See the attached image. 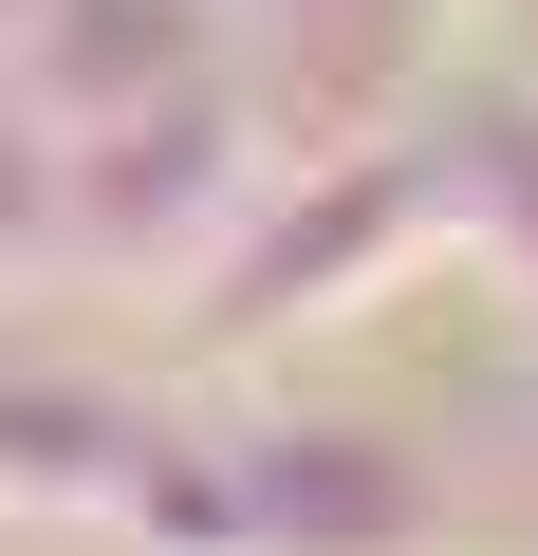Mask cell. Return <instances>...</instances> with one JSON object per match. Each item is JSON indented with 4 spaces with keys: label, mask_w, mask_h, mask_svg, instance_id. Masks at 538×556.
<instances>
[{
    "label": "cell",
    "mask_w": 538,
    "mask_h": 556,
    "mask_svg": "<svg viewBox=\"0 0 538 556\" xmlns=\"http://www.w3.org/2000/svg\"><path fill=\"white\" fill-rule=\"evenodd\" d=\"M149 556H409V464L353 427H279V445H186L130 482Z\"/></svg>",
    "instance_id": "cell-1"
}]
</instances>
